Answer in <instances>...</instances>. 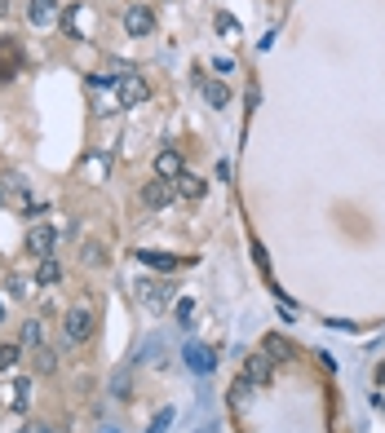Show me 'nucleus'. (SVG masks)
Listing matches in <instances>:
<instances>
[{
	"label": "nucleus",
	"instance_id": "15",
	"mask_svg": "<svg viewBox=\"0 0 385 433\" xmlns=\"http://www.w3.org/2000/svg\"><path fill=\"white\" fill-rule=\"evenodd\" d=\"M204 98H208V106H218V111H222V106L231 102V89H226L222 80H208V84H204Z\"/></svg>",
	"mask_w": 385,
	"mask_h": 433
},
{
	"label": "nucleus",
	"instance_id": "27",
	"mask_svg": "<svg viewBox=\"0 0 385 433\" xmlns=\"http://www.w3.org/2000/svg\"><path fill=\"white\" fill-rule=\"evenodd\" d=\"M27 433H54V429H49V425H35V429H27Z\"/></svg>",
	"mask_w": 385,
	"mask_h": 433
},
{
	"label": "nucleus",
	"instance_id": "11",
	"mask_svg": "<svg viewBox=\"0 0 385 433\" xmlns=\"http://www.w3.org/2000/svg\"><path fill=\"white\" fill-rule=\"evenodd\" d=\"M35 283H40V287L63 283V266H58L54 257H40V261H35Z\"/></svg>",
	"mask_w": 385,
	"mask_h": 433
},
{
	"label": "nucleus",
	"instance_id": "10",
	"mask_svg": "<svg viewBox=\"0 0 385 433\" xmlns=\"http://www.w3.org/2000/svg\"><path fill=\"white\" fill-rule=\"evenodd\" d=\"M155 173H160L164 182H173L177 173H186V168H182V155H177V151H160V155H155Z\"/></svg>",
	"mask_w": 385,
	"mask_h": 433
},
{
	"label": "nucleus",
	"instance_id": "32",
	"mask_svg": "<svg viewBox=\"0 0 385 433\" xmlns=\"http://www.w3.org/2000/svg\"><path fill=\"white\" fill-rule=\"evenodd\" d=\"M0 14H5V0H0Z\"/></svg>",
	"mask_w": 385,
	"mask_h": 433
},
{
	"label": "nucleus",
	"instance_id": "19",
	"mask_svg": "<svg viewBox=\"0 0 385 433\" xmlns=\"http://www.w3.org/2000/svg\"><path fill=\"white\" fill-rule=\"evenodd\" d=\"M151 292H147V309H160L164 300H168V283H147Z\"/></svg>",
	"mask_w": 385,
	"mask_h": 433
},
{
	"label": "nucleus",
	"instance_id": "23",
	"mask_svg": "<svg viewBox=\"0 0 385 433\" xmlns=\"http://www.w3.org/2000/svg\"><path fill=\"white\" fill-rule=\"evenodd\" d=\"M84 266H102V244H84Z\"/></svg>",
	"mask_w": 385,
	"mask_h": 433
},
{
	"label": "nucleus",
	"instance_id": "1",
	"mask_svg": "<svg viewBox=\"0 0 385 433\" xmlns=\"http://www.w3.org/2000/svg\"><path fill=\"white\" fill-rule=\"evenodd\" d=\"M63 336H67V345H84L93 336V314L84 305H71L63 314Z\"/></svg>",
	"mask_w": 385,
	"mask_h": 433
},
{
	"label": "nucleus",
	"instance_id": "26",
	"mask_svg": "<svg viewBox=\"0 0 385 433\" xmlns=\"http://www.w3.org/2000/svg\"><path fill=\"white\" fill-rule=\"evenodd\" d=\"M9 296H27V283H22V279H9Z\"/></svg>",
	"mask_w": 385,
	"mask_h": 433
},
{
	"label": "nucleus",
	"instance_id": "4",
	"mask_svg": "<svg viewBox=\"0 0 385 433\" xmlns=\"http://www.w3.org/2000/svg\"><path fill=\"white\" fill-rule=\"evenodd\" d=\"M173 199H177V190H173V182H164V177H155V182L142 186V203H147V208H168Z\"/></svg>",
	"mask_w": 385,
	"mask_h": 433
},
{
	"label": "nucleus",
	"instance_id": "9",
	"mask_svg": "<svg viewBox=\"0 0 385 433\" xmlns=\"http://www.w3.org/2000/svg\"><path fill=\"white\" fill-rule=\"evenodd\" d=\"M173 190H177V195H186V199H204V190H208V186H204V177H195V173H177L173 177Z\"/></svg>",
	"mask_w": 385,
	"mask_h": 433
},
{
	"label": "nucleus",
	"instance_id": "3",
	"mask_svg": "<svg viewBox=\"0 0 385 433\" xmlns=\"http://www.w3.org/2000/svg\"><path fill=\"white\" fill-rule=\"evenodd\" d=\"M115 89H120V106H124V111H133V106H142V102H147V93H151V89H147V80H142L138 71H129V76L120 80Z\"/></svg>",
	"mask_w": 385,
	"mask_h": 433
},
{
	"label": "nucleus",
	"instance_id": "16",
	"mask_svg": "<svg viewBox=\"0 0 385 433\" xmlns=\"http://www.w3.org/2000/svg\"><path fill=\"white\" fill-rule=\"evenodd\" d=\"M261 354H266L270 363H279V358H288L293 350H288V341H284V336H266V341H261Z\"/></svg>",
	"mask_w": 385,
	"mask_h": 433
},
{
	"label": "nucleus",
	"instance_id": "28",
	"mask_svg": "<svg viewBox=\"0 0 385 433\" xmlns=\"http://www.w3.org/2000/svg\"><path fill=\"white\" fill-rule=\"evenodd\" d=\"M377 380H381V384H385V363H381V367H377Z\"/></svg>",
	"mask_w": 385,
	"mask_h": 433
},
{
	"label": "nucleus",
	"instance_id": "14",
	"mask_svg": "<svg viewBox=\"0 0 385 433\" xmlns=\"http://www.w3.org/2000/svg\"><path fill=\"white\" fill-rule=\"evenodd\" d=\"M31 367L40 371V376H49V371L58 367V354L49 350V345H35V354H31Z\"/></svg>",
	"mask_w": 385,
	"mask_h": 433
},
{
	"label": "nucleus",
	"instance_id": "8",
	"mask_svg": "<svg viewBox=\"0 0 385 433\" xmlns=\"http://www.w3.org/2000/svg\"><path fill=\"white\" fill-rule=\"evenodd\" d=\"M54 18H58L54 0H31V5H27V22H31V27H49Z\"/></svg>",
	"mask_w": 385,
	"mask_h": 433
},
{
	"label": "nucleus",
	"instance_id": "13",
	"mask_svg": "<svg viewBox=\"0 0 385 433\" xmlns=\"http://www.w3.org/2000/svg\"><path fill=\"white\" fill-rule=\"evenodd\" d=\"M111 393H115L120 402H129V398H133V376H129V367H120L115 376H111Z\"/></svg>",
	"mask_w": 385,
	"mask_h": 433
},
{
	"label": "nucleus",
	"instance_id": "7",
	"mask_svg": "<svg viewBox=\"0 0 385 433\" xmlns=\"http://www.w3.org/2000/svg\"><path fill=\"white\" fill-rule=\"evenodd\" d=\"M186 367L190 371H199V376H204V371H213V367H218V358H213V350H208V345H195V341H190L186 345Z\"/></svg>",
	"mask_w": 385,
	"mask_h": 433
},
{
	"label": "nucleus",
	"instance_id": "25",
	"mask_svg": "<svg viewBox=\"0 0 385 433\" xmlns=\"http://www.w3.org/2000/svg\"><path fill=\"white\" fill-rule=\"evenodd\" d=\"M168 420H173V411H168V407H164V411H160V416H155V425H151V433H164V429H168Z\"/></svg>",
	"mask_w": 385,
	"mask_h": 433
},
{
	"label": "nucleus",
	"instance_id": "5",
	"mask_svg": "<svg viewBox=\"0 0 385 433\" xmlns=\"http://www.w3.org/2000/svg\"><path fill=\"white\" fill-rule=\"evenodd\" d=\"M248 384H270L275 380V363L266 354H248V363H244V371H239Z\"/></svg>",
	"mask_w": 385,
	"mask_h": 433
},
{
	"label": "nucleus",
	"instance_id": "18",
	"mask_svg": "<svg viewBox=\"0 0 385 433\" xmlns=\"http://www.w3.org/2000/svg\"><path fill=\"white\" fill-rule=\"evenodd\" d=\"M27 393H31V380L22 376V380L14 384V398H9V407H14V411H27Z\"/></svg>",
	"mask_w": 385,
	"mask_h": 433
},
{
	"label": "nucleus",
	"instance_id": "24",
	"mask_svg": "<svg viewBox=\"0 0 385 433\" xmlns=\"http://www.w3.org/2000/svg\"><path fill=\"white\" fill-rule=\"evenodd\" d=\"M244 393H252V384H248L244 376H239V380H235V389H231V402L239 407V402H244Z\"/></svg>",
	"mask_w": 385,
	"mask_h": 433
},
{
	"label": "nucleus",
	"instance_id": "12",
	"mask_svg": "<svg viewBox=\"0 0 385 433\" xmlns=\"http://www.w3.org/2000/svg\"><path fill=\"white\" fill-rule=\"evenodd\" d=\"M84 168H89L93 182H102V177L111 173V155H106V151H89V155H84Z\"/></svg>",
	"mask_w": 385,
	"mask_h": 433
},
{
	"label": "nucleus",
	"instance_id": "31",
	"mask_svg": "<svg viewBox=\"0 0 385 433\" xmlns=\"http://www.w3.org/2000/svg\"><path fill=\"white\" fill-rule=\"evenodd\" d=\"M377 402H381V411H385V398H377Z\"/></svg>",
	"mask_w": 385,
	"mask_h": 433
},
{
	"label": "nucleus",
	"instance_id": "2",
	"mask_svg": "<svg viewBox=\"0 0 385 433\" xmlns=\"http://www.w3.org/2000/svg\"><path fill=\"white\" fill-rule=\"evenodd\" d=\"M124 31H129V40L151 35V31H155V9H151V5H129V9H124Z\"/></svg>",
	"mask_w": 385,
	"mask_h": 433
},
{
	"label": "nucleus",
	"instance_id": "6",
	"mask_svg": "<svg viewBox=\"0 0 385 433\" xmlns=\"http://www.w3.org/2000/svg\"><path fill=\"white\" fill-rule=\"evenodd\" d=\"M54 244H58V235L49 230V226H31V230H27V252H31L35 261H40V257H54Z\"/></svg>",
	"mask_w": 385,
	"mask_h": 433
},
{
	"label": "nucleus",
	"instance_id": "30",
	"mask_svg": "<svg viewBox=\"0 0 385 433\" xmlns=\"http://www.w3.org/2000/svg\"><path fill=\"white\" fill-rule=\"evenodd\" d=\"M0 203H5V186H0Z\"/></svg>",
	"mask_w": 385,
	"mask_h": 433
},
{
	"label": "nucleus",
	"instance_id": "29",
	"mask_svg": "<svg viewBox=\"0 0 385 433\" xmlns=\"http://www.w3.org/2000/svg\"><path fill=\"white\" fill-rule=\"evenodd\" d=\"M0 319H5V300H0Z\"/></svg>",
	"mask_w": 385,
	"mask_h": 433
},
{
	"label": "nucleus",
	"instance_id": "21",
	"mask_svg": "<svg viewBox=\"0 0 385 433\" xmlns=\"http://www.w3.org/2000/svg\"><path fill=\"white\" fill-rule=\"evenodd\" d=\"M138 261H151V266H160V270H173L177 266L173 257H160V252H138Z\"/></svg>",
	"mask_w": 385,
	"mask_h": 433
},
{
	"label": "nucleus",
	"instance_id": "22",
	"mask_svg": "<svg viewBox=\"0 0 385 433\" xmlns=\"http://www.w3.org/2000/svg\"><path fill=\"white\" fill-rule=\"evenodd\" d=\"M173 314L182 319V328H190V314H195V300H177V305H173Z\"/></svg>",
	"mask_w": 385,
	"mask_h": 433
},
{
	"label": "nucleus",
	"instance_id": "17",
	"mask_svg": "<svg viewBox=\"0 0 385 433\" xmlns=\"http://www.w3.org/2000/svg\"><path fill=\"white\" fill-rule=\"evenodd\" d=\"M22 345H44V323L40 319H27V323H22Z\"/></svg>",
	"mask_w": 385,
	"mask_h": 433
},
{
	"label": "nucleus",
	"instance_id": "20",
	"mask_svg": "<svg viewBox=\"0 0 385 433\" xmlns=\"http://www.w3.org/2000/svg\"><path fill=\"white\" fill-rule=\"evenodd\" d=\"M18 354H22L18 345H0V371H14L18 367Z\"/></svg>",
	"mask_w": 385,
	"mask_h": 433
}]
</instances>
